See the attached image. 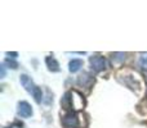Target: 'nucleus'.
Returning <instances> with one entry per match:
<instances>
[{"mask_svg": "<svg viewBox=\"0 0 147 128\" xmlns=\"http://www.w3.org/2000/svg\"><path fill=\"white\" fill-rule=\"evenodd\" d=\"M62 124L67 128H76L79 126V119L74 111H69L67 114H65L62 118Z\"/></svg>", "mask_w": 147, "mask_h": 128, "instance_id": "3", "label": "nucleus"}, {"mask_svg": "<svg viewBox=\"0 0 147 128\" xmlns=\"http://www.w3.org/2000/svg\"><path fill=\"white\" fill-rule=\"evenodd\" d=\"M71 105H72V97H71V92H66L63 95V97L61 99V106L66 110L71 109Z\"/></svg>", "mask_w": 147, "mask_h": 128, "instance_id": "7", "label": "nucleus"}, {"mask_svg": "<svg viewBox=\"0 0 147 128\" xmlns=\"http://www.w3.org/2000/svg\"><path fill=\"white\" fill-rule=\"evenodd\" d=\"M125 56H127V54H124V53H115L112 58H114L115 62H121L125 59Z\"/></svg>", "mask_w": 147, "mask_h": 128, "instance_id": "10", "label": "nucleus"}, {"mask_svg": "<svg viewBox=\"0 0 147 128\" xmlns=\"http://www.w3.org/2000/svg\"><path fill=\"white\" fill-rule=\"evenodd\" d=\"M17 114L21 118H30L34 114L32 106L27 103V101H20L17 104Z\"/></svg>", "mask_w": 147, "mask_h": 128, "instance_id": "2", "label": "nucleus"}, {"mask_svg": "<svg viewBox=\"0 0 147 128\" xmlns=\"http://www.w3.org/2000/svg\"><path fill=\"white\" fill-rule=\"evenodd\" d=\"M5 128H8V127H5Z\"/></svg>", "mask_w": 147, "mask_h": 128, "instance_id": "14", "label": "nucleus"}, {"mask_svg": "<svg viewBox=\"0 0 147 128\" xmlns=\"http://www.w3.org/2000/svg\"><path fill=\"white\" fill-rule=\"evenodd\" d=\"M89 64H90V69L96 73H99L102 70L106 69L107 67V62L103 56L101 55H93L89 58Z\"/></svg>", "mask_w": 147, "mask_h": 128, "instance_id": "1", "label": "nucleus"}, {"mask_svg": "<svg viewBox=\"0 0 147 128\" xmlns=\"http://www.w3.org/2000/svg\"><path fill=\"white\" fill-rule=\"evenodd\" d=\"M92 82H93V77H90L88 73H83V74L79 76V78H78V83L80 86H89Z\"/></svg>", "mask_w": 147, "mask_h": 128, "instance_id": "8", "label": "nucleus"}, {"mask_svg": "<svg viewBox=\"0 0 147 128\" xmlns=\"http://www.w3.org/2000/svg\"><path fill=\"white\" fill-rule=\"evenodd\" d=\"M20 81H21V85L25 87V90L27 91L28 94H31V95H32V92L35 91V88L38 87V86L34 83L32 78L28 77L27 74H22V76L20 77Z\"/></svg>", "mask_w": 147, "mask_h": 128, "instance_id": "4", "label": "nucleus"}, {"mask_svg": "<svg viewBox=\"0 0 147 128\" xmlns=\"http://www.w3.org/2000/svg\"><path fill=\"white\" fill-rule=\"evenodd\" d=\"M143 62H145V63H147V59H145V60H143Z\"/></svg>", "mask_w": 147, "mask_h": 128, "instance_id": "13", "label": "nucleus"}, {"mask_svg": "<svg viewBox=\"0 0 147 128\" xmlns=\"http://www.w3.org/2000/svg\"><path fill=\"white\" fill-rule=\"evenodd\" d=\"M7 55L10 56V58H16V56H18V53H9V51H8Z\"/></svg>", "mask_w": 147, "mask_h": 128, "instance_id": "12", "label": "nucleus"}, {"mask_svg": "<svg viewBox=\"0 0 147 128\" xmlns=\"http://www.w3.org/2000/svg\"><path fill=\"white\" fill-rule=\"evenodd\" d=\"M83 65H84V62L81 60V59H71L69 63V70L71 73H75V72H78Z\"/></svg>", "mask_w": 147, "mask_h": 128, "instance_id": "6", "label": "nucleus"}, {"mask_svg": "<svg viewBox=\"0 0 147 128\" xmlns=\"http://www.w3.org/2000/svg\"><path fill=\"white\" fill-rule=\"evenodd\" d=\"M45 64H47V67H48L49 72L56 73V72H59V69H61V68H59V63L57 62L56 58H53V56H47Z\"/></svg>", "mask_w": 147, "mask_h": 128, "instance_id": "5", "label": "nucleus"}, {"mask_svg": "<svg viewBox=\"0 0 147 128\" xmlns=\"http://www.w3.org/2000/svg\"><path fill=\"white\" fill-rule=\"evenodd\" d=\"M0 68H1V78H4L5 77V65H4V63L1 64V67Z\"/></svg>", "mask_w": 147, "mask_h": 128, "instance_id": "11", "label": "nucleus"}, {"mask_svg": "<svg viewBox=\"0 0 147 128\" xmlns=\"http://www.w3.org/2000/svg\"><path fill=\"white\" fill-rule=\"evenodd\" d=\"M4 64H5V67L8 65V68H12V69H17L18 68V63L14 59H10V58H5Z\"/></svg>", "mask_w": 147, "mask_h": 128, "instance_id": "9", "label": "nucleus"}]
</instances>
